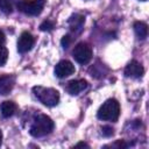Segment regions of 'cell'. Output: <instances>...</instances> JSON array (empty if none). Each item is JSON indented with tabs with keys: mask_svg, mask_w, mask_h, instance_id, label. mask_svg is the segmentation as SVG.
<instances>
[{
	"mask_svg": "<svg viewBox=\"0 0 149 149\" xmlns=\"http://www.w3.org/2000/svg\"><path fill=\"white\" fill-rule=\"evenodd\" d=\"M140 1H147V0H140Z\"/></svg>",
	"mask_w": 149,
	"mask_h": 149,
	"instance_id": "22",
	"label": "cell"
},
{
	"mask_svg": "<svg viewBox=\"0 0 149 149\" xmlns=\"http://www.w3.org/2000/svg\"><path fill=\"white\" fill-rule=\"evenodd\" d=\"M54 127H55V125H54V121L51 120V118H49L48 115H44V114H40L34 119V121L29 128V133L34 137H42V136L50 134L52 132Z\"/></svg>",
	"mask_w": 149,
	"mask_h": 149,
	"instance_id": "1",
	"label": "cell"
},
{
	"mask_svg": "<svg viewBox=\"0 0 149 149\" xmlns=\"http://www.w3.org/2000/svg\"><path fill=\"white\" fill-rule=\"evenodd\" d=\"M120 115V104L116 99H107L98 109L97 116L104 121H116Z\"/></svg>",
	"mask_w": 149,
	"mask_h": 149,
	"instance_id": "2",
	"label": "cell"
},
{
	"mask_svg": "<svg viewBox=\"0 0 149 149\" xmlns=\"http://www.w3.org/2000/svg\"><path fill=\"white\" fill-rule=\"evenodd\" d=\"M101 134L106 137H109L114 134V129L111 126H104V127H101Z\"/></svg>",
	"mask_w": 149,
	"mask_h": 149,
	"instance_id": "17",
	"label": "cell"
},
{
	"mask_svg": "<svg viewBox=\"0 0 149 149\" xmlns=\"http://www.w3.org/2000/svg\"><path fill=\"white\" fill-rule=\"evenodd\" d=\"M0 111H1V114L3 118H9V116L14 115V113L16 112V105H15V102H13L10 100H6L1 104Z\"/></svg>",
	"mask_w": 149,
	"mask_h": 149,
	"instance_id": "11",
	"label": "cell"
},
{
	"mask_svg": "<svg viewBox=\"0 0 149 149\" xmlns=\"http://www.w3.org/2000/svg\"><path fill=\"white\" fill-rule=\"evenodd\" d=\"M76 71V68L74 65L70 62V61H61L56 64L55 66V74L56 77L58 78H65V77H69L71 74H73Z\"/></svg>",
	"mask_w": 149,
	"mask_h": 149,
	"instance_id": "6",
	"label": "cell"
},
{
	"mask_svg": "<svg viewBox=\"0 0 149 149\" xmlns=\"http://www.w3.org/2000/svg\"><path fill=\"white\" fill-rule=\"evenodd\" d=\"M92 48L88 43L80 42L73 49V57L79 64H87L92 59Z\"/></svg>",
	"mask_w": 149,
	"mask_h": 149,
	"instance_id": "5",
	"label": "cell"
},
{
	"mask_svg": "<svg viewBox=\"0 0 149 149\" xmlns=\"http://www.w3.org/2000/svg\"><path fill=\"white\" fill-rule=\"evenodd\" d=\"M87 87V81L84 80V79H73V80H70L68 83V86H66V90L70 94L72 95H76V94H79L81 91H84L85 88Z\"/></svg>",
	"mask_w": 149,
	"mask_h": 149,
	"instance_id": "9",
	"label": "cell"
},
{
	"mask_svg": "<svg viewBox=\"0 0 149 149\" xmlns=\"http://www.w3.org/2000/svg\"><path fill=\"white\" fill-rule=\"evenodd\" d=\"M34 95L40 100L43 105L52 107L59 102V92L51 87H43V86H35L33 87Z\"/></svg>",
	"mask_w": 149,
	"mask_h": 149,
	"instance_id": "3",
	"label": "cell"
},
{
	"mask_svg": "<svg viewBox=\"0 0 149 149\" xmlns=\"http://www.w3.org/2000/svg\"><path fill=\"white\" fill-rule=\"evenodd\" d=\"M17 2L19 0H0V10L5 14H10Z\"/></svg>",
	"mask_w": 149,
	"mask_h": 149,
	"instance_id": "13",
	"label": "cell"
},
{
	"mask_svg": "<svg viewBox=\"0 0 149 149\" xmlns=\"http://www.w3.org/2000/svg\"><path fill=\"white\" fill-rule=\"evenodd\" d=\"M5 41H6V37H5V34L0 30V47L5 44Z\"/></svg>",
	"mask_w": 149,
	"mask_h": 149,
	"instance_id": "19",
	"label": "cell"
},
{
	"mask_svg": "<svg viewBox=\"0 0 149 149\" xmlns=\"http://www.w3.org/2000/svg\"><path fill=\"white\" fill-rule=\"evenodd\" d=\"M34 42L35 41H34L33 35L28 31H23L21 34V36L19 37V41H17V51L21 54L28 52L34 47Z\"/></svg>",
	"mask_w": 149,
	"mask_h": 149,
	"instance_id": "7",
	"label": "cell"
},
{
	"mask_svg": "<svg viewBox=\"0 0 149 149\" xmlns=\"http://www.w3.org/2000/svg\"><path fill=\"white\" fill-rule=\"evenodd\" d=\"M74 147H76V148H77V147H86V148H88V144H86V143H84V142H79V143H77Z\"/></svg>",
	"mask_w": 149,
	"mask_h": 149,
	"instance_id": "20",
	"label": "cell"
},
{
	"mask_svg": "<svg viewBox=\"0 0 149 149\" xmlns=\"http://www.w3.org/2000/svg\"><path fill=\"white\" fill-rule=\"evenodd\" d=\"M45 0H20L16 5L17 9L26 15L37 16L42 13Z\"/></svg>",
	"mask_w": 149,
	"mask_h": 149,
	"instance_id": "4",
	"label": "cell"
},
{
	"mask_svg": "<svg viewBox=\"0 0 149 149\" xmlns=\"http://www.w3.org/2000/svg\"><path fill=\"white\" fill-rule=\"evenodd\" d=\"M1 143H2V133L0 130V146H1Z\"/></svg>",
	"mask_w": 149,
	"mask_h": 149,
	"instance_id": "21",
	"label": "cell"
},
{
	"mask_svg": "<svg viewBox=\"0 0 149 149\" xmlns=\"http://www.w3.org/2000/svg\"><path fill=\"white\" fill-rule=\"evenodd\" d=\"M54 27H55V24H54V22L50 21V20H45V21H43V22L40 24V29H41L42 31H50V30L54 29Z\"/></svg>",
	"mask_w": 149,
	"mask_h": 149,
	"instance_id": "15",
	"label": "cell"
},
{
	"mask_svg": "<svg viewBox=\"0 0 149 149\" xmlns=\"http://www.w3.org/2000/svg\"><path fill=\"white\" fill-rule=\"evenodd\" d=\"M144 73V69L143 66L136 62V61H132L130 63H128V65L125 69V74L126 77H130V78H141Z\"/></svg>",
	"mask_w": 149,
	"mask_h": 149,
	"instance_id": "8",
	"label": "cell"
},
{
	"mask_svg": "<svg viewBox=\"0 0 149 149\" xmlns=\"http://www.w3.org/2000/svg\"><path fill=\"white\" fill-rule=\"evenodd\" d=\"M134 31L140 40H144L148 36V26L142 21H136L134 23Z\"/></svg>",
	"mask_w": 149,
	"mask_h": 149,
	"instance_id": "12",
	"label": "cell"
},
{
	"mask_svg": "<svg viewBox=\"0 0 149 149\" xmlns=\"http://www.w3.org/2000/svg\"><path fill=\"white\" fill-rule=\"evenodd\" d=\"M7 58H8V50L3 45H1L0 47V66H2L7 62Z\"/></svg>",
	"mask_w": 149,
	"mask_h": 149,
	"instance_id": "16",
	"label": "cell"
},
{
	"mask_svg": "<svg viewBox=\"0 0 149 149\" xmlns=\"http://www.w3.org/2000/svg\"><path fill=\"white\" fill-rule=\"evenodd\" d=\"M71 37H70V35H64L63 36V38H62V41H61V43H62V47L64 48V49H68L69 47H70V44H71Z\"/></svg>",
	"mask_w": 149,
	"mask_h": 149,
	"instance_id": "18",
	"label": "cell"
},
{
	"mask_svg": "<svg viewBox=\"0 0 149 149\" xmlns=\"http://www.w3.org/2000/svg\"><path fill=\"white\" fill-rule=\"evenodd\" d=\"M14 78L9 74H3L0 76V94L1 95H6L8 94L13 87H14Z\"/></svg>",
	"mask_w": 149,
	"mask_h": 149,
	"instance_id": "10",
	"label": "cell"
},
{
	"mask_svg": "<svg viewBox=\"0 0 149 149\" xmlns=\"http://www.w3.org/2000/svg\"><path fill=\"white\" fill-rule=\"evenodd\" d=\"M85 22V17L81 16V15H74L72 16L70 20H69V23H70V27L72 30H76V29H79L83 27Z\"/></svg>",
	"mask_w": 149,
	"mask_h": 149,
	"instance_id": "14",
	"label": "cell"
}]
</instances>
